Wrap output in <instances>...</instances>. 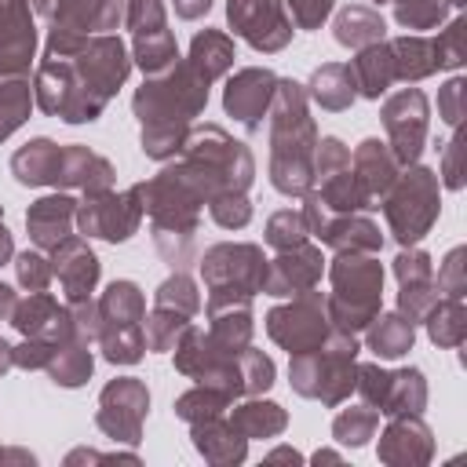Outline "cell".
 <instances>
[{
    "mask_svg": "<svg viewBox=\"0 0 467 467\" xmlns=\"http://www.w3.org/2000/svg\"><path fill=\"white\" fill-rule=\"evenodd\" d=\"M204 58H208V69H204V80H208L215 69H223L230 62V44L223 36H215V33L197 36L193 40V62H204Z\"/></svg>",
    "mask_w": 467,
    "mask_h": 467,
    "instance_id": "8992f818",
    "label": "cell"
},
{
    "mask_svg": "<svg viewBox=\"0 0 467 467\" xmlns=\"http://www.w3.org/2000/svg\"><path fill=\"white\" fill-rule=\"evenodd\" d=\"M409 343H412V321H401V317H383L379 328L372 332V347H376V354H383V358L405 354Z\"/></svg>",
    "mask_w": 467,
    "mask_h": 467,
    "instance_id": "5b68a950",
    "label": "cell"
},
{
    "mask_svg": "<svg viewBox=\"0 0 467 467\" xmlns=\"http://www.w3.org/2000/svg\"><path fill=\"white\" fill-rule=\"evenodd\" d=\"M431 336H434V343H456L460 339V303H441L431 314Z\"/></svg>",
    "mask_w": 467,
    "mask_h": 467,
    "instance_id": "52a82bcc",
    "label": "cell"
},
{
    "mask_svg": "<svg viewBox=\"0 0 467 467\" xmlns=\"http://www.w3.org/2000/svg\"><path fill=\"white\" fill-rule=\"evenodd\" d=\"M33 22L18 0H0V69H26L33 58Z\"/></svg>",
    "mask_w": 467,
    "mask_h": 467,
    "instance_id": "7a4b0ae2",
    "label": "cell"
},
{
    "mask_svg": "<svg viewBox=\"0 0 467 467\" xmlns=\"http://www.w3.org/2000/svg\"><path fill=\"white\" fill-rule=\"evenodd\" d=\"M18 277H22V285H29V288H44V285H47V266H44V259L26 252V255L18 259Z\"/></svg>",
    "mask_w": 467,
    "mask_h": 467,
    "instance_id": "ba28073f",
    "label": "cell"
},
{
    "mask_svg": "<svg viewBox=\"0 0 467 467\" xmlns=\"http://www.w3.org/2000/svg\"><path fill=\"white\" fill-rule=\"evenodd\" d=\"M208 4H212V0H175V7H179L182 18H197L201 11H208Z\"/></svg>",
    "mask_w": 467,
    "mask_h": 467,
    "instance_id": "30bf717a",
    "label": "cell"
},
{
    "mask_svg": "<svg viewBox=\"0 0 467 467\" xmlns=\"http://www.w3.org/2000/svg\"><path fill=\"white\" fill-rule=\"evenodd\" d=\"M7 306H11V288L0 285V310H7Z\"/></svg>",
    "mask_w": 467,
    "mask_h": 467,
    "instance_id": "8fae6325",
    "label": "cell"
},
{
    "mask_svg": "<svg viewBox=\"0 0 467 467\" xmlns=\"http://www.w3.org/2000/svg\"><path fill=\"white\" fill-rule=\"evenodd\" d=\"M288 4H292L296 18H299L303 26H314V22H321V18L328 15V4H332V0H288Z\"/></svg>",
    "mask_w": 467,
    "mask_h": 467,
    "instance_id": "9c48e42d",
    "label": "cell"
},
{
    "mask_svg": "<svg viewBox=\"0 0 467 467\" xmlns=\"http://www.w3.org/2000/svg\"><path fill=\"white\" fill-rule=\"evenodd\" d=\"M336 36H339L343 44L376 40V36H383V18H376V15L365 11V7H350V11H343V18H339V26H336Z\"/></svg>",
    "mask_w": 467,
    "mask_h": 467,
    "instance_id": "277c9868",
    "label": "cell"
},
{
    "mask_svg": "<svg viewBox=\"0 0 467 467\" xmlns=\"http://www.w3.org/2000/svg\"><path fill=\"white\" fill-rule=\"evenodd\" d=\"M69 212H73V201L69 197H47L33 208L29 215V230L40 244H55L66 237V223H69Z\"/></svg>",
    "mask_w": 467,
    "mask_h": 467,
    "instance_id": "3957f363",
    "label": "cell"
},
{
    "mask_svg": "<svg viewBox=\"0 0 467 467\" xmlns=\"http://www.w3.org/2000/svg\"><path fill=\"white\" fill-rule=\"evenodd\" d=\"M7 350H11V347H7V343H0V368L7 365Z\"/></svg>",
    "mask_w": 467,
    "mask_h": 467,
    "instance_id": "7c38bea8",
    "label": "cell"
},
{
    "mask_svg": "<svg viewBox=\"0 0 467 467\" xmlns=\"http://www.w3.org/2000/svg\"><path fill=\"white\" fill-rule=\"evenodd\" d=\"M230 22L237 33H244L255 47H281L288 36L285 18L277 15L274 0H230Z\"/></svg>",
    "mask_w": 467,
    "mask_h": 467,
    "instance_id": "6da1fadb",
    "label": "cell"
}]
</instances>
